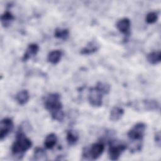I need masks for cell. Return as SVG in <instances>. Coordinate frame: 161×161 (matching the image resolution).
I'll use <instances>...</instances> for the list:
<instances>
[{
	"instance_id": "cell-1",
	"label": "cell",
	"mask_w": 161,
	"mask_h": 161,
	"mask_svg": "<svg viewBox=\"0 0 161 161\" xmlns=\"http://www.w3.org/2000/svg\"><path fill=\"white\" fill-rule=\"evenodd\" d=\"M32 145L31 140L28 138L22 131H18L16 140L12 145L11 151L14 155H23Z\"/></svg>"
},
{
	"instance_id": "cell-2",
	"label": "cell",
	"mask_w": 161,
	"mask_h": 161,
	"mask_svg": "<svg viewBox=\"0 0 161 161\" xmlns=\"http://www.w3.org/2000/svg\"><path fill=\"white\" fill-rule=\"evenodd\" d=\"M60 95L57 93H52L47 96L43 101L44 106L50 114L62 110V104L60 101Z\"/></svg>"
},
{
	"instance_id": "cell-3",
	"label": "cell",
	"mask_w": 161,
	"mask_h": 161,
	"mask_svg": "<svg viewBox=\"0 0 161 161\" xmlns=\"http://www.w3.org/2000/svg\"><path fill=\"white\" fill-rule=\"evenodd\" d=\"M146 129V125L144 123H138L130 129L128 133V137L132 141H142Z\"/></svg>"
},
{
	"instance_id": "cell-4",
	"label": "cell",
	"mask_w": 161,
	"mask_h": 161,
	"mask_svg": "<svg viewBox=\"0 0 161 161\" xmlns=\"http://www.w3.org/2000/svg\"><path fill=\"white\" fill-rule=\"evenodd\" d=\"M125 144L121 143H116L115 141L111 142L108 150L109 157L112 160H116L119 158L121 154L126 149Z\"/></svg>"
},
{
	"instance_id": "cell-5",
	"label": "cell",
	"mask_w": 161,
	"mask_h": 161,
	"mask_svg": "<svg viewBox=\"0 0 161 161\" xmlns=\"http://www.w3.org/2000/svg\"><path fill=\"white\" fill-rule=\"evenodd\" d=\"M103 94L96 87L89 89L88 94V101L93 107H100L103 104Z\"/></svg>"
},
{
	"instance_id": "cell-6",
	"label": "cell",
	"mask_w": 161,
	"mask_h": 161,
	"mask_svg": "<svg viewBox=\"0 0 161 161\" xmlns=\"http://www.w3.org/2000/svg\"><path fill=\"white\" fill-rule=\"evenodd\" d=\"M104 150V145L103 143H95L91 146L90 148L87 150L88 152H87L86 150V153L85 152H84V153H85L86 156H89L91 159L96 160L101 156Z\"/></svg>"
},
{
	"instance_id": "cell-7",
	"label": "cell",
	"mask_w": 161,
	"mask_h": 161,
	"mask_svg": "<svg viewBox=\"0 0 161 161\" xmlns=\"http://www.w3.org/2000/svg\"><path fill=\"white\" fill-rule=\"evenodd\" d=\"M13 128V120L9 118L3 119L0 123V140H3Z\"/></svg>"
},
{
	"instance_id": "cell-8",
	"label": "cell",
	"mask_w": 161,
	"mask_h": 161,
	"mask_svg": "<svg viewBox=\"0 0 161 161\" xmlns=\"http://www.w3.org/2000/svg\"><path fill=\"white\" fill-rule=\"evenodd\" d=\"M130 20L127 18H123L121 19H119L116 23V28L118 30L122 33H124L125 35H128L129 31L130 29Z\"/></svg>"
},
{
	"instance_id": "cell-9",
	"label": "cell",
	"mask_w": 161,
	"mask_h": 161,
	"mask_svg": "<svg viewBox=\"0 0 161 161\" xmlns=\"http://www.w3.org/2000/svg\"><path fill=\"white\" fill-rule=\"evenodd\" d=\"M99 48V44L95 42L92 41L87 44V45L80 50V53L82 55H89L92 54L98 50Z\"/></svg>"
},
{
	"instance_id": "cell-10",
	"label": "cell",
	"mask_w": 161,
	"mask_h": 161,
	"mask_svg": "<svg viewBox=\"0 0 161 161\" xmlns=\"http://www.w3.org/2000/svg\"><path fill=\"white\" fill-rule=\"evenodd\" d=\"M38 50H39V47L37 44L36 43L30 44L22 58V60L23 62L27 61L32 56L35 55L38 52Z\"/></svg>"
},
{
	"instance_id": "cell-11",
	"label": "cell",
	"mask_w": 161,
	"mask_h": 161,
	"mask_svg": "<svg viewBox=\"0 0 161 161\" xmlns=\"http://www.w3.org/2000/svg\"><path fill=\"white\" fill-rule=\"evenodd\" d=\"M124 114V109L118 106L113 107L109 113V119L111 121H118Z\"/></svg>"
},
{
	"instance_id": "cell-12",
	"label": "cell",
	"mask_w": 161,
	"mask_h": 161,
	"mask_svg": "<svg viewBox=\"0 0 161 161\" xmlns=\"http://www.w3.org/2000/svg\"><path fill=\"white\" fill-rule=\"evenodd\" d=\"M62 56V52L59 50L51 51L47 57V60L52 64H57L59 62Z\"/></svg>"
},
{
	"instance_id": "cell-13",
	"label": "cell",
	"mask_w": 161,
	"mask_h": 161,
	"mask_svg": "<svg viewBox=\"0 0 161 161\" xmlns=\"http://www.w3.org/2000/svg\"><path fill=\"white\" fill-rule=\"evenodd\" d=\"M57 141V136L55 133H52L48 134L44 141V146L47 149H52L56 145Z\"/></svg>"
},
{
	"instance_id": "cell-14",
	"label": "cell",
	"mask_w": 161,
	"mask_h": 161,
	"mask_svg": "<svg viewBox=\"0 0 161 161\" xmlns=\"http://www.w3.org/2000/svg\"><path fill=\"white\" fill-rule=\"evenodd\" d=\"M30 99V95L27 90H22L19 91L16 96V100L20 105L25 104Z\"/></svg>"
},
{
	"instance_id": "cell-15",
	"label": "cell",
	"mask_w": 161,
	"mask_h": 161,
	"mask_svg": "<svg viewBox=\"0 0 161 161\" xmlns=\"http://www.w3.org/2000/svg\"><path fill=\"white\" fill-rule=\"evenodd\" d=\"M147 61L152 65L157 64L161 60V53L160 51L150 52L147 55Z\"/></svg>"
},
{
	"instance_id": "cell-16",
	"label": "cell",
	"mask_w": 161,
	"mask_h": 161,
	"mask_svg": "<svg viewBox=\"0 0 161 161\" xmlns=\"http://www.w3.org/2000/svg\"><path fill=\"white\" fill-rule=\"evenodd\" d=\"M14 19V16L11 12L8 11L4 12L1 16V23L4 27H7L8 26H9Z\"/></svg>"
},
{
	"instance_id": "cell-17",
	"label": "cell",
	"mask_w": 161,
	"mask_h": 161,
	"mask_svg": "<svg viewBox=\"0 0 161 161\" xmlns=\"http://www.w3.org/2000/svg\"><path fill=\"white\" fill-rule=\"evenodd\" d=\"M66 140L70 146L75 145L79 140V135L77 132L74 130L68 131L67 133Z\"/></svg>"
},
{
	"instance_id": "cell-18",
	"label": "cell",
	"mask_w": 161,
	"mask_h": 161,
	"mask_svg": "<svg viewBox=\"0 0 161 161\" xmlns=\"http://www.w3.org/2000/svg\"><path fill=\"white\" fill-rule=\"evenodd\" d=\"M143 107L145 110L147 111H153V110H157L159 109V103L155 101V100H145L143 101Z\"/></svg>"
},
{
	"instance_id": "cell-19",
	"label": "cell",
	"mask_w": 161,
	"mask_h": 161,
	"mask_svg": "<svg viewBox=\"0 0 161 161\" xmlns=\"http://www.w3.org/2000/svg\"><path fill=\"white\" fill-rule=\"evenodd\" d=\"M33 159L35 160H47V154L45 151L42 148L36 147L34 151Z\"/></svg>"
},
{
	"instance_id": "cell-20",
	"label": "cell",
	"mask_w": 161,
	"mask_h": 161,
	"mask_svg": "<svg viewBox=\"0 0 161 161\" xmlns=\"http://www.w3.org/2000/svg\"><path fill=\"white\" fill-rule=\"evenodd\" d=\"M69 35V31L68 29H62V28H56L55 30L54 35L55 37L62 40H66Z\"/></svg>"
},
{
	"instance_id": "cell-21",
	"label": "cell",
	"mask_w": 161,
	"mask_h": 161,
	"mask_svg": "<svg viewBox=\"0 0 161 161\" xmlns=\"http://www.w3.org/2000/svg\"><path fill=\"white\" fill-rule=\"evenodd\" d=\"M95 87L99 90L103 94H108L110 92L111 87L110 85L105 83V82H98L96 84V86Z\"/></svg>"
},
{
	"instance_id": "cell-22",
	"label": "cell",
	"mask_w": 161,
	"mask_h": 161,
	"mask_svg": "<svg viewBox=\"0 0 161 161\" xmlns=\"http://www.w3.org/2000/svg\"><path fill=\"white\" fill-rule=\"evenodd\" d=\"M158 16V14L157 12L156 11L150 12L147 14L145 21L147 23H149V24L154 23L157 21Z\"/></svg>"
},
{
	"instance_id": "cell-23",
	"label": "cell",
	"mask_w": 161,
	"mask_h": 161,
	"mask_svg": "<svg viewBox=\"0 0 161 161\" xmlns=\"http://www.w3.org/2000/svg\"><path fill=\"white\" fill-rule=\"evenodd\" d=\"M155 141L156 144L158 147H160V132L159 131H157L155 135Z\"/></svg>"
}]
</instances>
